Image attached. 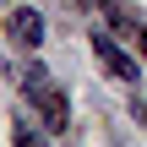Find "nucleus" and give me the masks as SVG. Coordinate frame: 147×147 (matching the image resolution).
<instances>
[{
    "label": "nucleus",
    "instance_id": "nucleus-1",
    "mask_svg": "<svg viewBox=\"0 0 147 147\" xmlns=\"http://www.w3.org/2000/svg\"><path fill=\"white\" fill-rule=\"evenodd\" d=\"M16 82H22L27 104H33V109L44 115V125H55V131H60L71 109H65V93H60V87L49 82V71H44L38 60H16Z\"/></svg>",
    "mask_w": 147,
    "mask_h": 147
},
{
    "label": "nucleus",
    "instance_id": "nucleus-2",
    "mask_svg": "<svg viewBox=\"0 0 147 147\" xmlns=\"http://www.w3.org/2000/svg\"><path fill=\"white\" fill-rule=\"evenodd\" d=\"M93 49H98V60H104V65H109L120 82H136V76H142V65H136V60H131V55H125V49L109 38V33H98V27H93Z\"/></svg>",
    "mask_w": 147,
    "mask_h": 147
},
{
    "label": "nucleus",
    "instance_id": "nucleus-3",
    "mask_svg": "<svg viewBox=\"0 0 147 147\" xmlns=\"http://www.w3.org/2000/svg\"><path fill=\"white\" fill-rule=\"evenodd\" d=\"M11 38H16L22 49H38V44H44V16H38L33 5H16V11H11Z\"/></svg>",
    "mask_w": 147,
    "mask_h": 147
},
{
    "label": "nucleus",
    "instance_id": "nucleus-4",
    "mask_svg": "<svg viewBox=\"0 0 147 147\" xmlns=\"http://www.w3.org/2000/svg\"><path fill=\"white\" fill-rule=\"evenodd\" d=\"M142 44H147V27H142Z\"/></svg>",
    "mask_w": 147,
    "mask_h": 147
}]
</instances>
